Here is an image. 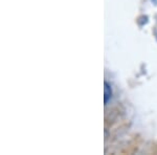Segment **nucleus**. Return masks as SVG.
<instances>
[{
  "label": "nucleus",
  "instance_id": "obj_1",
  "mask_svg": "<svg viewBox=\"0 0 157 155\" xmlns=\"http://www.w3.org/2000/svg\"><path fill=\"white\" fill-rule=\"evenodd\" d=\"M104 95H105L104 101H105V104H107L108 101L111 99V95H112V90H111V87L107 82H105V84H104Z\"/></svg>",
  "mask_w": 157,
  "mask_h": 155
}]
</instances>
